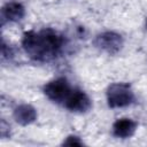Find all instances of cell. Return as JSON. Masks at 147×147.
Listing matches in <instances>:
<instances>
[{
  "mask_svg": "<svg viewBox=\"0 0 147 147\" xmlns=\"http://www.w3.org/2000/svg\"><path fill=\"white\" fill-rule=\"evenodd\" d=\"M22 46L25 53L37 61H49L61 52L63 37L53 29L26 31L23 34Z\"/></svg>",
  "mask_w": 147,
  "mask_h": 147,
  "instance_id": "6da1fadb",
  "label": "cell"
},
{
  "mask_svg": "<svg viewBox=\"0 0 147 147\" xmlns=\"http://www.w3.org/2000/svg\"><path fill=\"white\" fill-rule=\"evenodd\" d=\"M134 100L133 91L129 84L114 83L107 90V101L110 108H122L131 105Z\"/></svg>",
  "mask_w": 147,
  "mask_h": 147,
  "instance_id": "7a4b0ae2",
  "label": "cell"
},
{
  "mask_svg": "<svg viewBox=\"0 0 147 147\" xmlns=\"http://www.w3.org/2000/svg\"><path fill=\"white\" fill-rule=\"evenodd\" d=\"M44 93L49 100L60 103L65 102V100L71 93V88L65 78H57L45 85Z\"/></svg>",
  "mask_w": 147,
  "mask_h": 147,
  "instance_id": "3957f363",
  "label": "cell"
},
{
  "mask_svg": "<svg viewBox=\"0 0 147 147\" xmlns=\"http://www.w3.org/2000/svg\"><path fill=\"white\" fill-rule=\"evenodd\" d=\"M94 45L108 54H116L123 47V38L116 32L106 31L96 36Z\"/></svg>",
  "mask_w": 147,
  "mask_h": 147,
  "instance_id": "277c9868",
  "label": "cell"
},
{
  "mask_svg": "<svg viewBox=\"0 0 147 147\" xmlns=\"http://www.w3.org/2000/svg\"><path fill=\"white\" fill-rule=\"evenodd\" d=\"M64 105L69 110L76 111V113H85L92 106L91 99L88 98V95L85 92L79 91V90L71 91Z\"/></svg>",
  "mask_w": 147,
  "mask_h": 147,
  "instance_id": "5b68a950",
  "label": "cell"
},
{
  "mask_svg": "<svg viewBox=\"0 0 147 147\" xmlns=\"http://www.w3.org/2000/svg\"><path fill=\"white\" fill-rule=\"evenodd\" d=\"M14 118L21 125H29L37 119V110L31 105H20L14 109Z\"/></svg>",
  "mask_w": 147,
  "mask_h": 147,
  "instance_id": "8992f818",
  "label": "cell"
},
{
  "mask_svg": "<svg viewBox=\"0 0 147 147\" xmlns=\"http://www.w3.org/2000/svg\"><path fill=\"white\" fill-rule=\"evenodd\" d=\"M137 130V123L131 118L117 119L113 125V132L118 138H129Z\"/></svg>",
  "mask_w": 147,
  "mask_h": 147,
  "instance_id": "52a82bcc",
  "label": "cell"
},
{
  "mask_svg": "<svg viewBox=\"0 0 147 147\" xmlns=\"http://www.w3.org/2000/svg\"><path fill=\"white\" fill-rule=\"evenodd\" d=\"M25 15V9L20 2H8L2 8V17L9 22H17Z\"/></svg>",
  "mask_w": 147,
  "mask_h": 147,
  "instance_id": "ba28073f",
  "label": "cell"
},
{
  "mask_svg": "<svg viewBox=\"0 0 147 147\" xmlns=\"http://www.w3.org/2000/svg\"><path fill=\"white\" fill-rule=\"evenodd\" d=\"M63 145H65V146H82L83 141L78 137H76V136H69L63 141Z\"/></svg>",
  "mask_w": 147,
  "mask_h": 147,
  "instance_id": "9c48e42d",
  "label": "cell"
},
{
  "mask_svg": "<svg viewBox=\"0 0 147 147\" xmlns=\"http://www.w3.org/2000/svg\"><path fill=\"white\" fill-rule=\"evenodd\" d=\"M0 134L2 138H6L7 136H9V125L6 124L3 119L1 121V125H0Z\"/></svg>",
  "mask_w": 147,
  "mask_h": 147,
  "instance_id": "30bf717a",
  "label": "cell"
},
{
  "mask_svg": "<svg viewBox=\"0 0 147 147\" xmlns=\"http://www.w3.org/2000/svg\"><path fill=\"white\" fill-rule=\"evenodd\" d=\"M146 26H147V21H146Z\"/></svg>",
  "mask_w": 147,
  "mask_h": 147,
  "instance_id": "8fae6325",
  "label": "cell"
}]
</instances>
